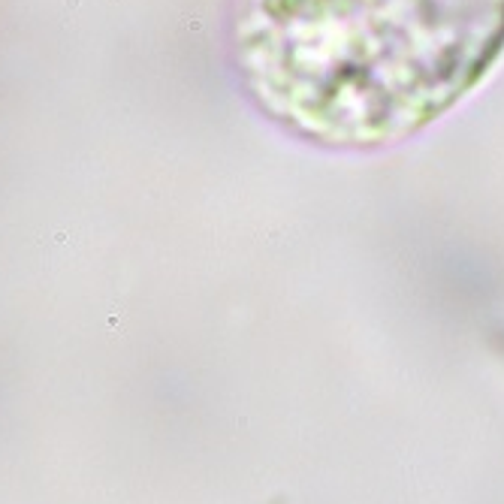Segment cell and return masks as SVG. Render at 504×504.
Returning <instances> with one entry per match:
<instances>
[{"label": "cell", "instance_id": "obj_1", "mask_svg": "<svg viewBox=\"0 0 504 504\" xmlns=\"http://www.w3.org/2000/svg\"><path fill=\"white\" fill-rule=\"evenodd\" d=\"M504 55V0H236L233 58L284 133L326 151L402 145Z\"/></svg>", "mask_w": 504, "mask_h": 504}]
</instances>
